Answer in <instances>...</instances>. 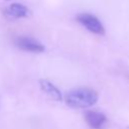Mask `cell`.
Wrapping results in <instances>:
<instances>
[{
	"instance_id": "6da1fadb",
	"label": "cell",
	"mask_w": 129,
	"mask_h": 129,
	"mask_svg": "<svg viewBox=\"0 0 129 129\" xmlns=\"http://www.w3.org/2000/svg\"><path fill=\"white\" fill-rule=\"evenodd\" d=\"M66 104L76 109H85L92 107L98 101L96 91L88 88H79L68 92L64 96Z\"/></svg>"
},
{
	"instance_id": "3957f363",
	"label": "cell",
	"mask_w": 129,
	"mask_h": 129,
	"mask_svg": "<svg viewBox=\"0 0 129 129\" xmlns=\"http://www.w3.org/2000/svg\"><path fill=\"white\" fill-rule=\"evenodd\" d=\"M14 43L17 47L25 51L39 53L44 50V46L41 42L28 36H18L14 39Z\"/></svg>"
},
{
	"instance_id": "8992f818",
	"label": "cell",
	"mask_w": 129,
	"mask_h": 129,
	"mask_svg": "<svg viewBox=\"0 0 129 129\" xmlns=\"http://www.w3.org/2000/svg\"><path fill=\"white\" fill-rule=\"evenodd\" d=\"M39 86H40L41 90L46 95H48L52 100H54V101H61V99H62L61 93L52 83H50L47 80L41 79V80H39Z\"/></svg>"
},
{
	"instance_id": "7a4b0ae2",
	"label": "cell",
	"mask_w": 129,
	"mask_h": 129,
	"mask_svg": "<svg viewBox=\"0 0 129 129\" xmlns=\"http://www.w3.org/2000/svg\"><path fill=\"white\" fill-rule=\"evenodd\" d=\"M77 20L89 31L95 34L103 35L105 33V28L103 24L95 15H92L90 13H80L77 16Z\"/></svg>"
},
{
	"instance_id": "5b68a950",
	"label": "cell",
	"mask_w": 129,
	"mask_h": 129,
	"mask_svg": "<svg viewBox=\"0 0 129 129\" xmlns=\"http://www.w3.org/2000/svg\"><path fill=\"white\" fill-rule=\"evenodd\" d=\"M5 14L11 18H23L30 14L29 9L20 3H12L5 9Z\"/></svg>"
},
{
	"instance_id": "52a82bcc",
	"label": "cell",
	"mask_w": 129,
	"mask_h": 129,
	"mask_svg": "<svg viewBox=\"0 0 129 129\" xmlns=\"http://www.w3.org/2000/svg\"><path fill=\"white\" fill-rule=\"evenodd\" d=\"M0 102H1V101H0Z\"/></svg>"
},
{
	"instance_id": "277c9868",
	"label": "cell",
	"mask_w": 129,
	"mask_h": 129,
	"mask_svg": "<svg viewBox=\"0 0 129 129\" xmlns=\"http://www.w3.org/2000/svg\"><path fill=\"white\" fill-rule=\"evenodd\" d=\"M85 120L87 124L93 129H102L107 121L106 116L97 111H87L85 114Z\"/></svg>"
}]
</instances>
